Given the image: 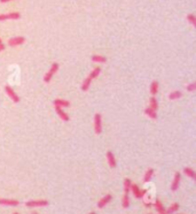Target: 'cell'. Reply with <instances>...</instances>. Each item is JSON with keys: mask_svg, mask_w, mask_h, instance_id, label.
<instances>
[{"mask_svg": "<svg viewBox=\"0 0 196 214\" xmlns=\"http://www.w3.org/2000/svg\"><path fill=\"white\" fill-rule=\"evenodd\" d=\"M48 200L46 199H35V200H28L25 203L27 207H44V206H48Z\"/></svg>", "mask_w": 196, "mask_h": 214, "instance_id": "cell-4", "label": "cell"}, {"mask_svg": "<svg viewBox=\"0 0 196 214\" xmlns=\"http://www.w3.org/2000/svg\"><path fill=\"white\" fill-rule=\"evenodd\" d=\"M0 43H2V41H1V39H0Z\"/></svg>", "mask_w": 196, "mask_h": 214, "instance_id": "cell-36", "label": "cell"}, {"mask_svg": "<svg viewBox=\"0 0 196 214\" xmlns=\"http://www.w3.org/2000/svg\"><path fill=\"white\" fill-rule=\"evenodd\" d=\"M130 192H132V194L136 198V199H142V198L147 194V189H140L138 184H133L132 183Z\"/></svg>", "mask_w": 196, "mask_h": 214, "instance_id": "cell-3", "label": "cell"}, {"mask_svg": "<svg viewBox=\"0 0 196 214\" xmlns=\"http://www.w3.org/2000/svg\"><path fill=\"white\" fill-rule=\"evenodd\" d=\"M4 89H5V91H6V93H7L8 97L13 100V103H16V104L20 103V97L17 96V93L14 91V89H13L10 85H5Z\"/></svg>", "mask_w": 196, "mask_h": 214, "instance_id": "cell-5", "label": "cell"}, {"mask_svg": "<svg viewBox=\"0 0 196 214\" xmlns=\"http://www.w3.org/2000/svg\"><path fill=\"white\" fill-rule=\"evenodd\" d=\"M31 214H38V212H31Z\"/></svg>", "mask_w": 196, "mask_h": 214, "instance_id": "cell-33", "label": "cell"}, {"mask_svg": "<svg viewBox=\"0 0 196 214\" xmlns=\"http://www.w3.org/2000/svg\"><path fill=\"white\" fill-rule=\"evenodd\" d=\"M54 108H55L56 114L59 115V117H60L62 121L68 122L69 120H70V117H69V115H68L67 113H65V112H64L62 107H60V106H54Z\"/></svg>", "mask_w": 196, "mask_h": 214, "instance_id": "cell-10", "label": "cell"}, {"mask_svg": "<svg viewBox=\"0 0 196 214\" xmlns=\"http://www.w3.org/2000/svg\"><path fill=\"white\" fill-rule=\"evenodd\" d=\"M91 83H92V78H91L90 76H87L84 80V81H83V83H81V91L86 92V91L90 89V86H91Z\"/></svg>", "mask_w": 196, "mask_h": 214, "instance_id": "cell-20", "label": "cell"}, {"mask_svg": "<svg viewBox=\"0 0 196 214\" xmlns=\"http://www.w3.org/2000/svg\"><path fill=\"white\" fill-rule=\"evenodd\" d=\"M152 206L155 207V210H156L157 213H165V210H166V208L164 207L163 203L161 202L160 199H156V200H155V203L152 204Z\"/></svg>", "mask_w": 196, "mask_h": 214, "instance_id": "cell-14", "label": "cell"}, {"mask_svg": "<svg viewBox=\"0 0 196 214\" xmlns=\"http://www.w3.org/2000/svg\"><path fill=\"white\" fill-rule=\"evenodd\" d=\"M13 214H19V213H17V212H14V213H13Z\"/></svg>", "mask_w": 196, "mask_h": 214, "instance_id": "cell-34", "label": "cell"}, {"mask_svg": "<svg viewBox=\"0 0 196 214\" xmlns=\"http://www.w3.org/2000/svg\"><path fill=\"white\" fill-rule=\"evenodd\" d=\"M93 127H94V133L96 135H100L102 133V115L100 113H95L93 117Z\"/></svg>", "mask_w": 196, "mask_h": 214, "instance_id": "cell-2", "label": "cell"}, {"mask_svg": "<svg viewBox=\"0 0 196 214\" xmlns=\"http://www.w3.org/2000/svg\"><path fill=\"white\" fill-rule=\"evenodd\" d=\"M24 41H25V38H24L23 36L13 37V38H10V39L8 41V45H9V46H12V47H14V46H19V45H22Z\"/></svg>", "mask_w": 196, "mask_h": 214, "instance_id": "cell-8", "label": "cell"}, {"mask_svg": "<svg viewBox=\"0 0 196 214\" xmlns=\"http://www.w3.org/2000/svg\"><path fill=\"white\" fill-rule=\"evenodd\" d=\"M180 181H181V174L179 172H176L174 173V176H173V181L171 183V191H177L180 186Z\"/></svg>", "mask_w": 196, "mask_h": 214, "instance_id": "cell-7", "label": "cell"}, {"mask_svg": "<svg viewBox=\"0 0 196 214\" xmlns=\"http://www.w3.org/2000/svg\"><path fill=\"white\" fill-rule=\"evenodd\" d=\"M131 186H132V181L130 178H125L123 182V189H124V194H130V190H131Z\"/></svg>", "mask_w": 196, "mask_h": 214, "instance_id": "cell-21", "label": "cell"}, {"mask_svg": "<svg viewBox=\"0 0 196 214\" xmlns=\"http://www.w3.org/2000/svg\"><path fill=\"white\" fill-rule=\"evenodd\" d=\"M152 176H154V169L152 168H148L146 170V173L144 175V183H148V182L152 181Z\"/></svg>", "mask_w": 196, "mask_h": 214, "instance_id": "cell-19", "label": "cell"}, {"mask_svg": "<svg viewBox=\"0 0 196 214\" xmlns=\"http://www.w3.org/2000/svg\"><path fill=\"white\" fill-rule=\"evenodd\" d=\"M112 200V196L110 194H104L103 197L101 198L100 200L98 202V207L99 208H104V206H107L109 204V203Z\"/></svg>", "mask_w": 196, "mask_h": 214, "instance_id": "cell-9", "label": "cell"}, {"mask_svg": "<svg viewBox=\"0 0 196 214\" xmlns=\"http://www.w3.org/2000/svg\"><path fill=\"white\" fill-rule=\"evenodd\" d=\"M149 214H152V213H149Z\"/></svg>", "mask_w": 196, "mask_h": 214, "instance_id": "cell-37", "label": "cell"}, {"mask_svg": "<svg viewBox=\"0 0 196 214\" xmlns=\"http://www.w3.org/2000/svg\"><path fill=\"white\" fill-rule=\"evenodd\" d=\"M20 202L17 199H9V198H0V205L4 206H17Z\"/></svg>", "mask_w": 196, "mask_h": 214, "instance_id": "cell-11", "label": "cell"}, {"mask_svg": "<svg viewBox=\"0 0 196 214\" xmlns=\"http://www.w3.org/2000/svg\"><path fill=\"white\" fill-rule=\"evenodd\" d=\"M182 172H184V174L186 176L190 177L192 180H194V181L196 180V172L193 169V168H190V167H185L184 169H182Z\"/></svg>", "mask_w": 196, "mask_h": 214, "instance_id": "cell-16", "label": "cell"}, {"mask_svg": "<svg viewBox=\"0 0 196 214\" xmlns=\"http://www.w3.org/2000/svg\"><path fill=\"white\" fill-rule=\"evenodd\" d=\"M149 107L152 108L154 111H157V109H158V101H157V99L155 98V96H152V97L149 98Z\"/></svg>", "mask_w": 196, "mask_h": 214, "instance_id": "cell-22", "label": "cell"}, {"mask_svg": "<svg viewBox=\"0 0 196 214\" xmlns=\"http://www.w3.org/2000/svg\"><path fill=\"white\" fill-rule=\"evenodd\" d=\"M21 17V14L19 12H12L7 14H0V22L7 20H19Z\"/></svg>", "mask_w": 196, "mask_h": 214, "instance_id": "cell-6", "label": "cell"}, {"mask_svg": "<svg viewBox=\"0 0 196 214\" xmlns=\"http://www.w3.org/2000/svg\"><path fill=\"white\" fill-rule=\"evenodd\" d=\"M186 90H187V91H189V92L195 91V90H196V83H195V82H193V83H190V84L186 85Z\"/></svg>", "mask_w": 196, "mask_h": 214, "instance_id": "cell-28", "label": "cell"}, {"mask_svg": "<svg viewBox=\"0 0 196 214\" xmlns=\"http://www.w3.org/2000/svg\"><path fill=\"white\" fill-rule=\"evenodd\" d=\"M158 89H160V84L157 81H152L150 83V86H149V92L152 96H156L157 92H158Z\"/></svg>", "mask_w": 196, "mask_h": 214, "instance_id": "cell-15", "label": "cell"}, {"mask_svg": "<svg viewBox=\"0 0 196 214\" xmlns=\"http://www.w3.org/2000/svg\"><path fill=\"white\" fill-rule=\"evenodd\" d=\"M107 160H108V164L110 166V168H115L117 166V162H116V158L114 155L111 151H108L107 152Z\"/></svg>", "mask_w": 196, "mask_h": 214, "instance_id": "cell-13", "label": "cell"}, {"mask_svg": "<svg viewBox=\"0 0 196 214\" xmlns=\"http://www.w3.org/2000/svg\"><path fill=\"white\" fill-rule=\"evenodd\" d=\"M130 204H131L130 196L127 194H124V196L122 197V206H123V208H128Z\"/></svg>", "mask_w": 196, "mask_h": 214, "instance_id": "cell-24", "label": "cell"}, {"mask_svg": "<svg viewBox=\"0 0 196 214\" xmlns=\"http://www.w3.org/2000/svg\"><path fill=\"white\" fill-rule=\"evenodd\" d=\"M53 105L54 106H60V107H69L70 106V101L65 100V99H61V98H56L53 100Z\"/></svg>", "mask_w": 196, "mask_h": 214, "instance_id": "cell-12", "label": "cell"}, {"mask_svg": "<svg viewBox=\"0 0 196 214\" xmlns=\"http://www.w3.org/2000/svg\"><path fill=\"white\" fill-rule=\"evenodd\" d=\"M186 20L188 21L193 27H196V16L194 14H188V15L186 16Z\"/></svg>", "mask_w": 196, "mask_h": 214, "instance_id": "cell-27", "label": "cell"}, {"mask_svg": "<svg viewBox=\"0 0 196 214\" xmlns=\"http://www.w3.org/2000/svg\"><path fill=\"white\" fill-rule=\"evenodd\" d=\"M181 96H182L181 91H178V90H176V91H172V92L169 94V99H171V100H176V99H179V98H181Z\"/></svg>", "mask_w": 196, "mask_h": 214, "instance_id": "cell-25", "label": "cell"}, {"mask_svg": "<svg viewBox=\"0 0 196 214\" xmlns=\"http://www.w3.org/2000/svg\"><path fill=\"white\" fill-rule=\"evenodd\" d=\"M144 114H146L148 117L152 119V120H156V119H157V111H154V109L150 108L149 106L144 108Z\"/></svg>", "mask_w": 196, "mask_h": 214, "instance_id": "cell-18", "label": "cell"}, {"mask_svg": "<svg viewBox=\"0 0 196 214\" xmlns=\"http://www.w3.org/2000/svg\"><path fill=\"white\" fill-rule=\"evenodd\" d=\"M88 214H96V213H95V212H90Z\"/></svg>", "mask_w": 196, "mask_h": 214, "instance_id": "cell-32", "label": "cell"}, {"mask_svg": "<svg viewBox=\"0 0 196 214\" xmlns=\"http://www.w3.org/2000/svg\"><path fill=\"white\" fill-rule=\"evenodd\" d=\"M158 214H165V213H158Z\"/></svg>", "mask_w": 196, "mask_h": 214, "instance_id": "cell-35", "label": "cell"}, {"mask_svg": "<svg viewBox=\"0 0 196 214\" xmlns=\"http://www.w3.org/2000/svg\"><path fill=\"white\" fill-rule=\"evenodd\" d=\"M100 73H101V67H95V68L93 69L92 72L90 73V75H88V76L91 77L92 80H94V78H96V77L100 75Z\"/></svg>", "mask_w": 196, "mask_h": 214, "instance_id": "cell-26", "label": "cell"}, {"mask_svg": "<svg viewBox=\"0 0 196 214\" xmlns=\"http://www.w3.org/2000/svg\"><path fill=\"white\" fill-rule=\"evenodd\" d=\"M179 208H180V205L178 203H173L169 206L168 210H165V214H174L176 212H178Z\"/></svg>", "mask_w": 196, "mask_h": 214, "instance_id": "cell-17", "label": "cell"}, {"mask_svg": "<svg viewBox=\"0 0 196 214\" xmlns=\"http://www.w3.org/2000/svg\"><path fill=\"white\" fill-rule=\"evenodd\" d=\"M91 60H92L93 62L103 63V62H106V61H107V58L103 57V55H98V54H94V55H92V57H91Z\"/></svg>", "mask_w": 196, "mask_h": 214, "instance_id": "cell-23", "label": "cell"}, {"mask_svg": "<svg viewBox=\"0 0 196 214\" xmlns=\"http://www.w3.org/2000/svg\"><path fill=\"white\" fill-rule=\"evenodd\" d=\"M144 206H146V207H152V203H149V202H144Z\"/></svg>", "mask_w": 196, "mask_h": 214, "instance_id": "cell-30", "label": "cell"}, {"mask_svg": "<svg viewBox=\"0 0 196 214\" xmlns=\"http://www.w3.org/2000/svg\"><path fill=\"white\" fill-rule=\"evenodd\" d=\"M9 1H12V0H0L1 4H6V2H9Z\"/></svg>", "mask_w": 196, "mask_h": 214, "instance_id": "cell-31", "label": "cell"}, {"mask_svg": "<svg viewBox=\"0 0 196 214\" xmlns=\"http://www.w3.org/2000/svg\"><path fill=\"white\" fill-rule=\"evenodd\" d=\"M59 68H60V65H59L57 62H53L52 66H51V68H49V70H48L47 73L45 74V76H44V82H45V83H49V82L52 81L53 76H54V75L57 73Z\"/></svg>", "mask_w": 196, "mask_h": 214, "instance_id": "cell-1", "label": "cell"}, {"mask_svg": "<svg viewBox=\"0 0 196 214\" xmlns=\"http://www.w3.org/2000/svg\"><path fill=\"white\" fill-rule=\"evenodd\" d=\"M5 47H6V46H5L4 43H0V52H1V51H4Z\"/></svg>", "mask_w": 196, "mask_h": 214, "instance_id": "cell-29", "label": "cell"}]
</instances>
